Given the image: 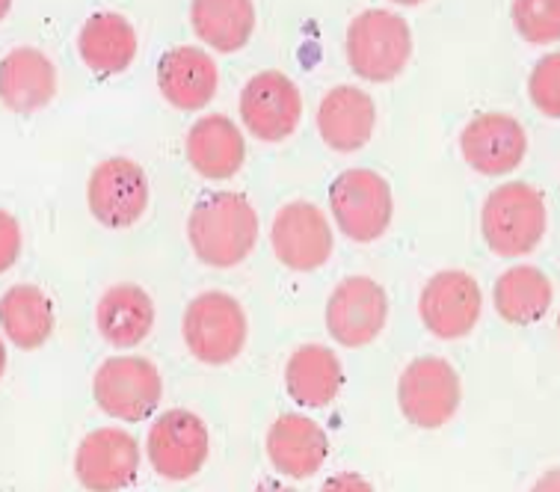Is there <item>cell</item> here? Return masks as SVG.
<instances>
[{"instance_id": "1", "label": "cell", "mask_w": 560, "mask_h": 492, "mask_svg": "<svg viewBox=\"0 0 560 492\" xmlns=\"http://www.w3.org/2000/svg\"><path fill=\"white\" fill-rule=\"evenodd\" d=\"M187 235L196 258L208 267H235L258 241V214L244 196L223 190L205 196L194 208Z\"/></svg>"}, {"instance_id": "2", "label": "cell", "mask_w": 560, "mask_h": 492, "mask_svg": "<svg viewBox=\"0 0 560 492\" xmlns=\"http://www.w3.org/2000/svg\"><path fill=\"white\" fill-rule=\"evenodd\" d=\"M480 229L495 256L516 258L530 253L546 235V199L525 181L501 185L483 202Z\"/></svg>"}, {"instance_id": "3", "label": "cell", "mask_w": 560, "mask_h": 492, "mask_svg": "<svg viewBox=\"0 0 560 492\" xmlns=\"http://www.w3.org/2000/svg\"><path fill=\"white\" fill-rule=\"evenodd\" d=\"M412 57V33L398 12L368 10L347 27V62L359 78L395 81Z\"/></svg>"}, {"instance_id": "4", "label": "cell", "mask_w": 560, "mask_h": 492, "mask_svg": "<svg viewBox=\"0 0 560 492\" xmlns=\"http://www.w3.org/2000/svg\"><path fill=\"white\" fill-rule=\"evenodd\" d=\"M184 341L205 365H229L246 344V315L235 297L208 291L184 312Z\"/></svg>"}, {"instance_id": "5", "label": "cell", "mask_w": 560, "mask_h": 492, "mask_svg": "<svg viewBox=\"0 0 560 492\" xmlns=\"http://www.w3.org/2000/svg\"><path fill=\"white\" fill-rule=\"evenodd\" d=\"M329 208L350 241L371 244L392 223V190L374 169H347L329 187Z\"/></svg>"}, {"instance_id": "6", "label": "cell", "mask_w": 560, "mask_h": 492, "mask_svg": "<svg viewBox=\"0 0 560 492\" xmlns=\"http://www.w3.org/2000/svg\"><path fill=\"white\" fill-rule=\"evenodd\" d=\"M163 383L152 362L143 356H116L107 360L92 379L95 403L107 415L122 421H140L154 412Z\"/></svg>"}, {"instance_id": "7", "label": "cell", "mask_w": 560, "mask_h": 492, "mask_svg": "<svg viewBox=\"0 0 560 492\" xmlns=\"http://www.w3.org/2000/svg\"><path fill=\"white\" fill-rule=\"evenodd\" d=\"M400 412L416 427H442L454 419L459 407V377L448 362L439 356H421L409 362L398 383Z\"/></svg>"}, {"instance_id": "8", "label": "cell", "mask_w": 560, "mask_h": 492, "mask_svg": "<svg viewBox=\"0 0 560 492\" xmlns=\"http://www.w3.org/2000/svg\"><path fill=\"white\" fill-rule=\"evenodd\" d=\"M211 436L199 415L187 410L163 412L149 431V460L166 481L194 478L208 460Z\"/></svg>"}, {"instance_id": "9", "label": "cell", "mask_w": 560, "mask_h": 492, "mask_svg": "<svg viewBox=\"0 0 560 492\" xmlns=\"http://www.w3.org/2000/svg\"><path fill=\"white\" fill-rule=\"evenodd\" d=\"M92 216L107 229H128L145 214L149 181L140 166L128 157H110L92 169L86 187Z\"/></svg>"}, {"instance_id": "10", "label": "cell", "mask_w": 560, "mask_h": 492, "mask_svg": "<svg viewBox=\"0 0 560 492\" xmlns=\"http://www.w3.org/2000/svg\"><path fill=\"white\" fill-rule=\"evenodd\" d=\"M386 291L368 277H350L326 303V329L345 348H365L386 327Z\"/></svg>"}, {"instance_id": "11", "label": "cell", "mask_w": 560, "mask_h": 492, "mask_svg": "<svg viewBox=\"0 0 560 492\" xmlns=\"http://www.w3.org/2000/svg\"><path fill=\"white\" fill-rule=\"evenodd\" d=\"M480 285L466 273V270H442L430 279L421 300H418V312L424 327L436 336V339L454 341L469 336L480 318Z\"/></svg>"}, {"instance_id": "12", "label": "cell", "mask_w": 560, "mask_h": 492, "mask_svg": "<svg viewBox=\"0 0 560 492\" xmlns=\"http://www.w3.org/2000/svg\"><path fill=\"white\" fill-rule=\"evenodd\" d=\"M303 114V98L294 81L282 72H261L241 93V119L253 137L279 143L291 137Z\"/></svg>"}, {"instance_id": "13", "label": "cell", "mask_w": 560, "mask_h": 492, "mask_svg": "<svg viewBox=\"0 0 560 492\" xmlns=\"http://www.w3.org/2000/svg\"><path fill=\"white\" fill-rule=\"evenodd\" d=\"M270 244L276 258L288 270H317L332 256V232L326 223L324 211L312 202H291L279 208L270 229Z\"/></svg>"}, {"instance_id": "14", "label": "cell", "mask_w": 560, "mask_h": 492, "mask_svg": "<svg viewBox=\"0 0 560 492\" xmlns=\"http://www.w3.org/2000/svg\"><path fill=\"white\" fill-rule=\"evenodd\" d=\"M140 469V448L131 433L116 431V427H98L92 431L78 448L74 457V472L86 490L113 492L125 490L133 483Z\"/></svg>"}, {"instance_id": "15", "label": "cell", "mask_w": 560, "mask_h": 492, "mask_svg": "<svg viewBox=\"0 0 560 492\" xmlns=\"http://www.w3.org/2000/svg\"><path fill=\"white\" fill-rule=\"evenodd\" d=\"M459 149L475 173L508 175L522 164L528 140L520 119L508 114H483L463 128Z\"/></svg>"}, {"instance_id": "16", "label": "cell", "mask_w": 560, "mask_h": 492, "mask_svg": "<svg viewBox=\"0 0 560 492\" xmlns=\"http://www.w3.org/2000/svg\"><path fill=\"white\" fill-rule=\"evenodd\" d=\"M377 125V107L357 86H336L317 107V131L332 152H359Z\"/></svg>"}, {"instance_id": "17", "label": "cell", "mask_w": 560, "mask_h": 492, "mask_svg": "<svg viewBox=\"0 0 560 492\" xmlns=\"http://www.w3.org/2000/svg\"><path fill=\"white\" fill-rule=\"evenodd\" d=\"M220 83L217 62L199 48H173L158 66V86L166 102L178 110H202L211 104Z\"/></svg>"}, {"instance_id": "18", "label": "cell", "mask_w": 560, "mask_h": 492, "mask_svg": "<svg viewBox=\"0 0 560 492\" xmlns=\"http://www.w3.org/2000/svg\"><path fill=\"white\" fill-rule=\"evenodd\" d=\"M267 454L279 472L306 481L324 466L329 442L324 427L306 415H282L267 433Z\"/></svg>"}, {"instance_id": "19", "label": "cell", "mask_w": 560, "mask_h": 492, "mask_svg": "<svg viewBox=\"0 0 560 492\" xmlns=\"http://www.w3.org/2000/svg\"><path fill=\"white\" fill-rule=\"evenodd\" d=\"M3 104L15 114H36L48 107L57 93L54 62L36 48H15L3 60Z\"/></svg>"}, {"instance_id": "20", "label": "cell", "mask_w": 560, "mask_h": 492, "mask_svg": "<svg viewBox=\"0 0 560 492\" xmlns=\"http://www.w3.org/2000/svg\"><path fill=\"white\" fill-rule=\"evenodd\" d=\"M95 324L107 344L133 348L152 332L154 306L140 285H113L95 308Z\"/></svg>"}, {"instance_id": "21", "label": "cell", "mask_w": 560, "mask_h": 492, "mask_svg": "<svg viewBox=\"0 0 560 492\" xmlns=\"http://www.w3.org/2000/svg\"><path fill=\"white\" fill-rule=\"evenodd\" d=\"M187 161L205 178H229L244 164V137L225 116H205L187 133Z\"/></svg>"}, {"instance_id": "22", "label": "cell", "mask_w": 560, "mask_h": 492, "mask_svg": "<svg viewBox=\"0 0 560 492\" xmlns=\"http://www.w3.org/2000/svg\"><path fill=\"white\" fill-rule=\"evenodd\" d=\"M78 51L92 72H125L137 57V33L119 12H95L81 27Z\"/></svg>"}, {"instance_id": "23", "label": "cell", "mask_w": 560, "mask_h": 492, "mask_svg": "<svg viewBox=\"0 0 560 492\" xmlns=\"http://www.w3.org/2000/svg\"><path fill=\"white\" fill-rule=\"evenodd\" d=\"M495 312L508 324L525 327V324H537L546 318L551 306V279L530 265H520L504 270L495 279Z\"/></svg>"}, {"instance_id": "24", "label": "cell", "mask_w": 560, "mask_h": 492, "mask_svg": "<svg viewBox=\"0 0 560 492\" xmlns=\"http://www.w3.org/2000/svg\"><path fill=\"white\" fill-rule=\"evenodd\" d=\"M288 395L300 407H329L341 389V365L336 353L320 344H306L288 360Z\"/></svg>"}, {"instance_id": "25", "label": "cell", "mask_w": 560, "mask_h": 492, "mask_svg": "<svg viewBox=\"0 0 560 492\" xmlns=\"http://www.w3.org/2000/svg\"><path fill=\"white\" fill-rule=\"evenodd\" d=\"M190 24L217 51H241L253 36L255 7L249 0H199L190 7Z\"/></svg>"}, {"instance_id": "26", "label": "cell", "mask_w": 560, "mask_h": 492, "mask_svg": "<svg viewBox=\"0 0 560 492\" xmlns=\"http://www.w3.org/2000/svg\"><path fill=\"white\" fill-rule=\"evenodd\" d=\"M51 303L36 285H12L3 294V329L15 348L36 350L51 336Z\"/></svg>"}, {"instance_id": "27", "label": "cell", "mask_w": 560, "mask_h": 492, "mask_svg": "<svg viewBox=\"0 0 560 492\" xmlns=\"http://www.w3.org/2000/svg\"><path fill=\"white\" fill-rule=\"evenodd\" d=\"M560 7L555 0H520L513 3V21L528 42H555L558 39Z\"/></svg>"}, {"instance_id": "28", "label": "cell", "mask_w": 560, "mask_h": 492, "mask_svg": "<svg viewBox=\"0 0 560 492\" xmlns=\"http://www.w3.org/2000/svg\"><path fill=\"white\" fill-rule=\"evenodd\" d=\"M528 93L530 102L537 104L546 116L560 114V54H549L534 66Z\"/></svg>"}, {"instance_id": "29", "label": "cell", "mask_w": 560, "mask_h": 492, "mask_svg": "<svg viewBox=\"0 0 560 492\" xmlns=\"http://www.w3.org/2000/svg\"><path fill=\"white\" fill-rule=\"evenodd\" d=\"M0 267L10 270L12 261L19 258L21 253V229L19 223L12 220V214L0 216Z\"/></svg>"}]
</instances>
